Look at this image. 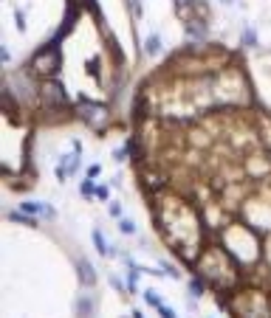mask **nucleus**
<instances>
[{
    "label": "nucleus",
    "instance_id": "1",
    "mask_svg": "<svg viewBox=\"0 0 271 318\" xmlns=\"http://www.w3.org/2000/svg\"><path fill=\"white\" fill-rule=\"evenodd\" d=\"M60 48L57 43L54 45H45L43 51L34 57V70L37 73H43V76H57V70H60Z\"/></svg>",
    "mask_w": 271,
    "mask_h": 318
},
{
    "label": "nucleus",
    "instance_id": "2",
    "mask_svg": "<svg viewBox=\"0 0 271 318\" xmlns=\"http://www.w3.org/2000/svg\"><path fill=\"white\" fill-rule=\"evenodd\" d=\"M79 110H82V119L90 124V127H96L102 129L105 127V121H107V107L105 104H96V102H90V99H79Z\"/></svg>",
    "mask_w": 271,
    "mask_h": 318
},
{
    "label": "nucleus",
    "instance_id": "3",
    "mask_svg": "<svg viewBox=\"0 0 271 318\" xmlns=\"http://www.w3.org/2000/svg\"><path fill=\"white\" fill-rule=\"evenodd\" d=\"M40 99L45 104H54V107H60V104L68 102V96H65V87L57 82V79H48L43 87H40Z\"/></svg>",
    "mask_w": 271,
    "mask_h": 318
},
{
    "label": "nucleus",
    "instance_id": "4",
    "mask_svg": "<svg viewBox=\"0 0 271 318\" xmlns=\"http://www.w3.org/2000/svg\"><path fill=\"white\" fill-rule=\"evenodd\" d=\"M175 6H178V14L189 23V9H198V11H203L206 14V6H203V0H175Z\"/></svg>",
    "mask_w": 271,
    "mask_h": 318
},
{
    "label": "nucleus",
    "instance_id": "5",
    "mask_svg": "<svg viewBox=\"0 0 271 318\" xmlns=\"http://www.w3.org/2000/svg\"><path fill=\"white\" fill-rule=\"evenodd\" d=\"M184 31L189 40H203L206 37V20H189L184 26Z\"/></svg>",
    "mask_w": 271,
    "mask_h": 318
},
{
    "label": "nucleus",
    "instance_id": "6",
    "mask_svg": "<svg viewBox=\"0 0 271 318\" xmlns=\"http://www.w3.org/2000/svg\"><path fill=\"white\" fill-rule=\"evenodd\" d=\"M20 211H26V214H43V217H48V220L54 217V208L45 206V203H23Z\"/></svg>",
    "mask_w": 271,
    "mask_h": 318
},
{
    "label": "nucleus",
    "instance_id": "7",
    "mask_svg": "<svg viewBox=\"0 0 271 318\" xmlns=\"http://www.w3.org/2000/svg\"><path fill=\"white\" fill-rule=\"evenodd\" d=\"M79 279H82L85 284H93V282H96L93 265H90V262H85V259H79Z\"/></svg>",
    "mask_w": 271,
    "mask_h": 318
},
{
    "label": "nucleus",
    "instance_id": "8",
    "mask_svg": "<svg viewBox=\"0 0 271 318\" xmlns=\"http://www.w3.org/2000/svg\"><path fill=\"white\" fill-rule=\"evenodd\" d=\"M144 48H147V54H158V51H161V40H158L156 34H153V37H147V43H144Z\"/></svg>",
    "mask_w": 271,
    "mask_h": 318
},
{
    "label": "nucleus",
    "instance_id": "9",
    "mask_svg": "<svg viewBox=\"0 0 271 318\" xmlns=\"http://www.w3.org/2000/svg\"><path fill=\"white\" fill-rule=\"evenodd\" d=\"M11 220H14V223H23V225H34V220H31V217L26 214V211H14V214H9Z\"/></svg>",
    "mask_w": 271,
    "mask_h": 318
},
{
    "label": "nucleus",
    "instance_id": "10",
    "mask_svg": "<svg viewBox=\"0 0 271 318\" xmlns=\"http://www.w3.org/2000/svg\"><path fill=\"white\" fill-rule=\"evenodd\" d=\"M93 242H96V248H99V254H113V251L105 245V240H102V234L99 231H93Z\"/></svg>",
    "mask_w": 271,
    "mask_h": 318
},
{
    "label": "nucleus",
    "instance_id": "11",
    "mask_svg": "<svg viewBox=\"0 0 271 318\" xmlns=\"http://www.w3.org/2000/svg\"><path fill=\"white\" fill-rule=\"evenodd\" d=\"M79 191H82V194H85V197H90V194H93V191H96V186H93V181H90V178H85V183H82V186H79Z\"/></svg>",
    "mask_w": 271,
    "mask_h": 318
},
{
    "label": "nucleus",
    "instance_id": "12",
    "mask_svg": "<svg viewBox=\"0 0 271 318\" xmlns=\"http://www.w3.org/2000/svg\"><path fill=\"white\" fill-rule=\"evenodd\" d=\"M144 301H147V304H153V307H161V299L156 296V290H147V293H144Z\"/></svg>",
    "mask_w": 271,
    "mask_h": 318
},
{
    "label": "nucleus",
    "instance_id": "13",
    "mask_svg": "<svg viewBox=\"0 0 271 318\" xmlns=\"http://www.w3.org/2000/svg\"><path fill=\"white\" fill-rule=\"evenodd\" d=\"M254 43H257L254 31H252V28H246V31H243V45H254Z\"/></svg>",
    "mask_w": 271,
    "mask_h": 318
},
{
    "label": "nucleus",
    "instance_id": "14",
    "mask_svg": "<svg viewBox=\"0 0 271 318\" xmlns=\"http://www.w3.org/2000/svg\"><path fill=\"white\" fill-rule=\"evenodd\" d=\"M90 310H93V301H79V313H82V316H85V313H90Z\"/></svg>",
    "mask_w": 271,
    "mask_h": 318
},
{
    "label": "nucleus",
    "instance_id": "15",
    "mask_svg": "<svg viewBox=\"0 0 271 318\" xmlns=\"http://www.w3.org/2000/svg\"><path fill=\"white\" fill-rule=\"evenodd\" d=\"M119 228H122V234H133V231H136V225H133L130 220H122V225H119Z\"/></svg>",
    "mask_w": 271,
    "mask_h": 318
},
{
    "label": "nucleus",
    "instance_id": "16",
    "mask_svg": "<svg viewBox=\"0 0 271 318\" xmlns=\"http://www.w3.org/2000/svg\"><path fill=\"white\" fill-rule=\"evenodd\" d=\"M158 310H161V318H175L173 310H167V307H158Z\"/></svg>",
    "mask_w": 271,
    "mask_h": 318
},
{
    "label": "nucleus",
    "instance_id": "17",
    "mask_svg": "<svg viewBox=\"0 0 271 318\" xmlns=\"http://www.w3.org/2000/svg\"><path fill=\"white\" fill-rule=\"evenodd\" d=\"M110 214H113V217H122V208L116 206V203H110Z\"/></svg>",
    "mask_w": 271,
    "mask_h": 318
},
{
    "label": "nucleus",
    "instance_id": "18",
    "mask_svg": "<svg viewBox=\"0 0 271 318\" xmlns=\"http://www.w3.org/2000/svg\"><path fill=\"white\" fill-rule=\"evenodd\" d=\"M223 3H226V6H232V0H223Z\"/></svg>",
    "mask_w": 271,
    "mask_h": 318
}]
</instances>
